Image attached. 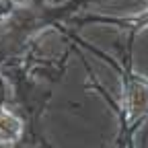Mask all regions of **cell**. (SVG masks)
<instances>
[{
	"label": "cell",
	"instance_id": "cell-1",
	"mask_svg": "<svg viewBox=\"0 0 148 148\" xmlns=\"http://www.w3.org/2000/svg\"><path fill=\"white\" fill-rule=\"evenodd\" d=\"M21 132H23L21 121L8 111H0V142L12 144L21 138Z\"/></svg>",
	"mask_w": 148,
	"mask_h": 148
},
{
	"label": "cell",
	"instance_id": "cell-2",
	"mask_svg": "<svg viewBox=\"0 0 148 148\" xmlns=\"http://www.w3.org/2000/svg\"><path fill=\"white\" fill-rule=\"evenodd\" d=\"M130 105H132L134 111H140L148 107V86H142V84H136L132 88V95H130Z\"/></svg>",
	"mask_w": 148,
	"mask_h": 148
}]
</instances>
